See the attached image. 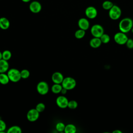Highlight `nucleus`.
<instances>
[{"mask_svg":"<svg viewBox=\"0 0 133 133\" xmlns=\"http://www.w3.org/2000/svg\"><path fill=\"white\" fill-rule=\"evenodd\" d=\"M133 21L129 18H125L121 20L119 23L118 27L121 32L123 33H128L132 28Z\"/></svg>","mask_w":133,"mask_h":133,"instance_id":"f257e3e1","label":"nucleus"},{"mask_svg":"<svg viewBox=\"0 0 133 133\" xmlns=\"http://www.w3.org/2000/svg\"><path fill=\"white\" fill-rule=\"evenodd\" d=\"M63 88L67 90H71L75 88L76 82L75 79L71 77H66L64 78L61 83Z\"/></svg>","mask_w":133,"mask_h":133,"instance_id":"f03ea898","label":"nucleus"},{"mask_svg":"<svg viewBox=\"0 0 133 133\" xmlns=\"http://www.w3.org/2000/svg\"><path fill=\"white\" fill-rule=\"evenodd\" d=\"M122 14L121 9L117 5H114L109 10V16L110 18L114 20L118 19Z\"/></svg>","mask_w":133,"mask_h":133,"instance_id":"7ed1b4c3","label":"nucleus"},{"mask_svg":"<svg viewBox=\"0 0 133 133\" xmlns=\"http://www.w3.org/2000/svg\"><path fill=\"white\" fill-rule=\"evenodd\" d=\"M7 75L10 81L12 82H17L21 78L20 72L16 69H10L7 72Z\"/></svg>","mask_w":133,"mask_h":133,"instance_id":"20e7f679","label":"nucleus"},{"mask_svg":"<svg viewBox=\"0 0 133 133\" xmlns=\"http://www.w3.org/2000/svg\"><path fill=\"white\" fill-rule=\"evenodd\" d=\"M90 31L92 35L95 37L100 38L104 33L103 28L98 24L93 25L91 28Z\"/></svg>","mask_w":133,"mask_h":133,"instance_id":"39448f33","label":"nucleus"},{"mask_svg":"<svg viewBox=\"0 0 133 133\" xmlns=\"http://www.w3.org/2000/svg\"><path fill=\"white\" fill-rule=\"evenodd\" d=\"M128 37L125 33L120 32L116 33L114 36V39L115 42L119 45H124L126 43Z\"/></svg>","mask_w":133,"mask_h":133,"instance_id":"423d86ee","label":"nucleus"},{"mask_svg":"<svg viewBox=\"0 0 133 133\" xmlns=\"http://www.w3.org/2000/svg\"><path fill=\"white\" fill-rule=\"evenodd\" d=\"M37 92L42 95H44L48 93L49 90V86L48 84L44 81L40 82L38 83L36 87Z\"/></svg>","mask_w":133,"mask_h":133,"instance_id":"0eeeda50","label":"nucleus"},{"mask_svg":"<svg viewBox=\"0 0 133 133\" xmlns=\"http://www.w3.org/2000/svg\"><path fill=\"white\" fill-rule=\"evenodd\" d=\"M39 112L37 111L36 109H32L30 110L27 113L26 117L30 122H35L39 117Z\"/></svg>","mask_w":133,"mask_h":133,"instance_id":"6e6552de","label":"nucleus"},{"mask_svg":"<svg viewBox=\"0 0 133 133\" xmlns=\"http://www.w3.org/2000/svg\"><path fill=\"white\" fill-rule=\"evenodd\" d=\"M85 13L86 17L91 19L95 18L98 14L97 9L95 7L91 6H88L86 8Z\"/></svg>","mask_w":133,"mask_h":133,"instance_id":"1a4fd4ad","label":"nucleus"},{"mask_svg":"<svg viewBox=\"0 0 133 133\" xmlns=\"http://www.w3.org/2000/svg\"><path fill=\"white\" fill-rule=\"evenodd\" d=\"M29 9L32 12L37 14L41 11L42 9V5L38 1H33L30 4Z\"/></svg>","mask_w":133,"mask_h":133,"instance_id":"9d476101","label":"nucleus"},{"mask_svg":"<svg viewBox=\"0 0 133 133\" xmlns=\"http://www.w3.org/2000/svg\"><path fill=\"white\" fill-rule=\"evenodd\" d=\"M69 103L68 99L63 96H60L56 99V103L57 105L62 109H64L68 107Z\"/></svg>","mask_w":133,"mask_h":133,"instance_id":"9b49d317","label":"nucleus"},{"mask_svg":"<svg viewBox=\"0 0 133 133\" xmlns=\"http://www.w3.org/2000/svg\"><path fill=\"white\" fill-rule=\"evenodd\" d=\"M63 79V75L59 72H55L51 76V79L55 84H61Z\"/></svg>","mask_w":133,"mask_h":133,"instance_id":"f8f14e48","label":"nucleus"},{"mask_svg":"<svg viewBox=\"0 0 133 133\" xmlns=\"http://www.w3.org/2000/svg\"><path fill=\"white\" fill-rule=\"evenodd\" d=\"M78 25L81 29L86 31L89 27V22L86 18H82L78 21Z\"/></svg>","mask_w":133,"mask_h":133,"instance_id":"ddd939ff","label":"nucleus"},{"mask_svg":"<svg viewBox=\"0 0 133 133\" xmlns=\"http://www.w3.org/2000/svg\"><path fill=\"white\" fill-rule=\"evenodd\" d=\"M101 41L99 37H94L89 42L90 46L94 48H98L101 45Z\"/></svg>","mask_w":133,"mask_h":133,"instance_id":"4468645a","label":"nucleus"},{"mask_svg":"<svg viewBox=\"0 0 133 133\" xmlns=\"http://www.w3.org/2000/svg\"><path fill=\"white\" fill-rule=\"evenodd\" d=\"M10 26V22L5 17H1L0 18V28L3 30H6Z\"/></svg>","mask_w":133,"mask_h":133,"instance_id":"2eb2a0df","label":"nucleus"},{"mask_svg":"<svg viewBox=\"0 0 133 133\" xmlns=\"http://www.w3.org/2000/svg\"><path fill=\"white\" fill-rule=\"evenodd\" d=\"M9 68V64L7 60L3 59L0 60V73H5L8 71Z\"/></svg>","mask_w":133,"mask_h":133,"instance_id":"dca6fc26","label":"nucleus"},{"mask_svg":"<svg viewBox=\"0 0 133 133\" xmlns=\"http://www.w3.org/2000/svg\"><path fill=\"white\" fill-rule=\"evenodd\" d=\"M76 131V128L75 125L72 124H69L65 125L64 132L65 133H75Z\"/></svg>","mask_w":133,"mask_h":133,"instance_id":"f3484780","label":"nucleus"},{"mask_svg":"<svg viewBox=\"0 0 133 133\" xmlns=\"http://www.w3.org/2000/svg\"><path fill=\"white\" fill-rule=\"evenodd\" d=\"M10 79L8 77L7 74H5L4 73H0V83L2 85H6L8 84Z\"/></svg>","mask_w":133,"mask_h":133,"instance_id":"a211bd4d","label":"nucleus"},{"mask_svg":"<svg viewBox=\"0 0 133 133\" xmlns=\"http://www.w3.org/2000/svg\"><path fill=\"white\" fill-rule=\"evenodd\" d=\"M62 89V86L60 84H55L51 87L52 92L54 94H59L61 92Z\"/></svg>","mask_w":133,"mask_h":133,"instance_id":"6ab92c4d","label":"nucleus"},{"mask_svg":"<svg viewBox=\"0 0 133 133\" xmlns=\"http://www.w3.org/2000/svg\"><path fill=\"white\" fill-rule=\"evenodd\" d=\"M21 128L18 126H11L7 130L8 133H21Z\"/></svg>","mask_w":133,"mask_h":133,"instance_id":"aec40b11","label":"nucleus"},{"mask_svg":"<svg viewBox=\"0 0 133 133\" xmlns=\"http://www.w3.org/2000/svg\"><path fill=\"white\" fill-rule=\"evenodd\" d=\"M114 5L113 3L110 1H105L102 4V8L105 10H109Z\"/></svg>","mask_w":133,"mask_h":133,"instance_id":"412c9836","label":"nucleus"},{"mask_svg":"<svg viewBox=\"0 0 133 133\" xmlns=\"http://www.w3.org/2000/svg\"><path fill=\"white\" fill-rule=\"evenodd\" d=\"M85 35V31L82 29H79L77 30L75 33V36L76 38L81 39L84 37Z\"/></svg>","mask_w":133,"mask_h":133,"instance_id":"4be33fe9","label":"nucleus"},{"mask_svg":"<svg viewBox=\"0 0 133 133\" xmlns=\"http://www.w3.org/2000/svg\"><path fill=\"white\" fill-rule=\"evenodd\" d=\"M11 57V52L8 50H5L2 52V59L5 60H9Z\"/></svg>","mask_w":133,"mask_h":133,"instance_id":"5701e85b","label":"nucleus"},{"mask_svg":"<svg viewBox=\"0 0 133 133\" xmlns=\"http://www.w3.org/2000/svg\"><path fill=\"white\" fill-rule=\"evenodd\" d=\"M102 43H104V44H107L110 41V36L107 34H104L103 33L102 36L100 37Z\"/></svg>","mask_w":133,"mask_h":133,"instance_id":"b1692460","label":"nucleus"},{"mask_svg":"<svg viewBox=\"0 0 133 133\" xmlns=\"http://www.w3.org/2000/svg\"><path fill=\"white\" fill-rule=\"evenodd\" d=\"M65 125L62 122L58 123L56 125V129L58 131L62 132L63 131H64Z\"/></svg>","mask_w":133,"mask_h":133,"instance_id":"393cba45","label":"nucleus"},{"mask_svg":"<svg viewBox=\"0 0 133 133\" xmlns=\"http://www.w3.org/2000/svg\"><path fill=\"white\" fill-rule=\"evenodd\" d=\"M77 102L75 100H71L69 101L68 107L70 109H75L77 107Z\"/></svg>","mask_w":133,"mask_h":133,"instance_id":"a878e982","label":"nucleus"},{"mask_svg":"<svg viewBox=\"0 0 133 133\" xmlns=\"http://www.w3.org/2000/svg\"><path fill=\"white\" fill-rule=\"evenodd\" d=\"M21 76L22 78H27L30 76V72L26 69H23L20 71Z\"/></svg>","mask_w":133,"mask_h":133,"instance_id":"bb28decb","label":"nucleus"},{"mask_svg":"<svg viewBox=\"0 0 133 133\" xmlns=\"http://www.w3.org/2000/svg\"><path fill=\"white\" fill-rule=\"evenodd\" d=\"M35 109L37 110L38 112H39L40 113V112H42L44 111V110L45 109V105L43 103L41 102V103H38L36 105Z\"/></svg>","mask_w":133,"mask_h":133,"instance_id":"cd10ccee","label":"nucleus"},{"mask_svg":"<svg viewBox=\"0 0 133 133\" xmlns=\"http://www.w3.org/2000/svg\"><path fill=\"white\" fill-rule=\"evenodd\" d=\"M6 124L2 119H0V132H3L6 129Z\"/></svg>","mask_w":133,"mask_h":133,"instance_id":"c85d7f7f","label":"nucleus"},{"mask_svg":"<svg viewBox=\"0 0 133 133\" xmlns=\"http://www.w3.org/2000/svg\"><path fill=\"white\" fill-rule=\"evenodd\" d=\"M126 44L127 47L128 48H129V49L133 48V39H132L131 38L128 39Z\"/></svg>","mask_w":133,"mask_h":133,"instance_id":"c756f323","label":"nucleus"},{"mask_svg":"<svg viewBox=\"0 0 133 133\" xmlns=\"http://www.w3.org/2000/svg\"><path fill=\"white\" fill-rule=\"evenodd\" d=\"M66 91H67V89H66L65 88H64L62 87V89L61 90V92L62 94H65L66 93Z\"/></svg>","mask_w":133,"mask_h":133,"instance_id":"7c9ffc66","label":"nucleus"},{"mask_svg":"<svg viewBox=\"0 0 133 133\" xmlns=\"http://www.w3.org/2000/svg\"><path fill=\"white\" fill-rule=\"evenodd\" d=\"M113 133H122V132L121 131V130H114L113 131Z\"/></svg>","mask_w":133,"mask_h":133,"instance_id":"2f4dec72","label":"nucleus"},{"mask_svg":"<svg viewBox=\"0 0 133 133\" xmlns=\"http://www.w3.org/2000/svg\"><path fill=\"white\" fill-rule=\"evenodd\" d=\"M23 2H24V3H28L29 2L31 1V0H21Z\"/></svg>","mask_w":133,"mask_h":133,"instance_id":"473e14b6","label":"nucleus"},{"mask_svg":"<svg viewBox=\"0 0 133 133\" xmlns=\"http://www.w3.org/2000/svg\"><path fill=\"white\" fill-rule=\"evenodd\" d=\"M2 59V53L0 51V60Z\"/></svg>","mask_w":133,"mask_h":133,"instance_id":"72a5a7b5","label":"nucleus"}]
</instances>
